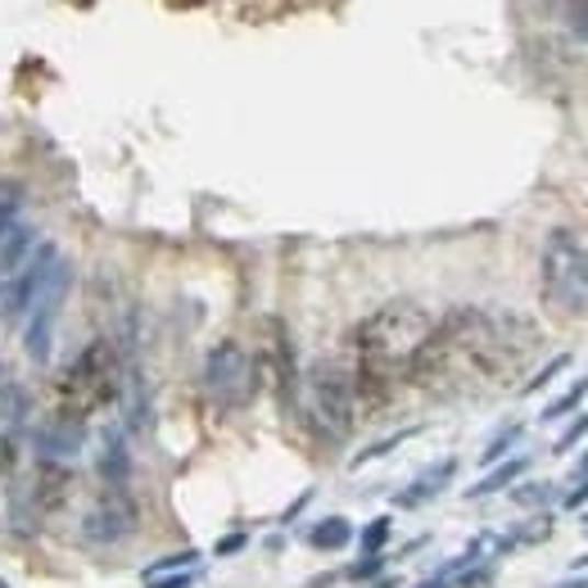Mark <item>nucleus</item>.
I'll return each mask as SVG.
<instances>
[{
  "mask_svg": "<svg viewBox=\"0 0 588 588\" xmlns=\"http://www.w3.org/2000/svg\"><path fill=\"white\" fill-rule=\"evenodd\" d=\"M430 330H434V317L417 299L381 304L376 313H366L353 326L349 353H353L358 408H385V403L394 398V389L408 381L412 358L430 340Z\"/></svg>",
  "mask_w": 588,
  "mask_h": 588,
  "instance_id": "2",
  "label": "nucleus"
},
{
  "mask_svg": "<svg viewBox=\"0 0 588 588\" xmlns=\"http://www.w3.org/2000/svg\"><path fill=\"white\" fill-rule=\"evenodd\" d=\"M55 272H59V249L55 245H36V253L19 268V276L5 290V313L10 317H27L36 308V299H42V294L55 285Z\"/></svg>",
  "mask_w": 588,
  "mask_h": 588,
  "instance_id": "8",
  "label": "nucleus"
},
{
  "mask_svg": "<svg viewBox=\"0 0 588 588\" xmlns=\"http://www.w3.org/2000/svg\"><path fill=\"white\" fill-rule=\"evenodd\" d=\"M566 19H570V27L588 42V0H566Z\"/></svg>",
  "mask_w": 588,
  "mask_h": 588,
  "instance_id": "23",
  "label": "nucleus"
},
{
  "mask_svg": "<svg viewBox=\"0 0 588 588\" xmlns=\"http://www.w3.org/2000/svg\"><path fill=\"white\" fill-rule=\"evenodd\" d=\"M204 389H208L213 403H223V408H240V403L253 398V358L245 353V344L223 340V344L208 349V358H204Z\"/></svg>",
  "mask_w": 588,
  "mask_h": 588,
  "instance_id": "6",
  "label": "nucleus"
},
{
  "mask_svg": "<svg viewBox=\"0 0 588 588\" xmlns=\"http://www.w3.org/2000/svg\"><path fill=\"white\" fill-rule=\"evenodd\" d=\"M453 471H457V462H453V457H444V462H439L434 471H426L421 480H412L408 489L398 494V507H421V502H430L439 489H444V485L453 480Z\"/></svg>",
  "mask_w": 588,
  "mask_h": 588,
  "instance_id": "13",
  "label": "nucleus"
},
{
  "mask_svg": "<svg viewBox=\"0 0 588 588\" xmlns=\"http://www.w3.org/2000/svg\"><path fill=\"white\" fill-rule=\"evenodd\" d=\"M539 349H543V330L521 313L453 308L444 321H434L430 340L412 358L408 381L434 398L480 394L517 381Z\"/></svg>",
  "mask_w": 588,
  "mask_h": 588,
  "instance_id": "1",
  "label": "nucleus"
},
{
  "mask_svg": "<svg viewBox=\"0 0 588 588\" xmlns=\"http://www.w3.org/2000/svg\"><path fill=\"white\" fill-rule=\"evenodd\" d=\"M200 562V553H195V547H186V553H172V557H159V562H150V566H145V584H155V579H163V575H177V570H191Z\"/></svg>",
  "mask_w": 588,
  "mask_h": 588,
  "instance_id": "17",
  "label": "nucleus"
},
{
  "mask_svg": "<svg viewBox=\"0 0 588 588\" xmlns=\"http://www.w3.org/2000/svg\"><path fill=\"white\" fill-rule=\"evenodd\" d=\"M236 547H245V534H231V539H223V543H217V553H236Z\"/></svg>",
  "mask_w": 588,
  "mask_h": 588,
  "instance_id": "27",
  "label": "nucleus"
},
{
  "mask_svg": "<svg viewBox=\"0 0 588 588\" xmlns=\"http://www.w3.org/2000/svg\"><path fill=\"white\" fill-rule=\"evenodd\" d=\"M123 353L109 340H91L64 372L55 376V417L87 426L95 412H104L114 398H123Z\"/></svg>",
  "mask_w": 588,
  "mask_h": 588,
  "instance_id": "3",
  "label": "nucleus"
},
{
  "mask_svg": "<svg viewBox=\"0 0 588 588\" xmlns=\"http://www.w3.org/2000/svg\"><path fill=\"white\" fill-rule=\"evenodd\" d=\"M584 434H588V417H575V426H570V430H566V434L557 439V444H553V453H557V457H562V453H570V449L579 444Z\"/></svg>",
  "mask_w": 588,
  "mask_h": 588,
  "instance_id": "22",
  "label": "nucleus"
},
{
  "mask_svg": "<svg viewBox=\"0 0 588 588\" xmlns=\"http://www.w3.org/2000/svg\"><path fill=\"white\" fill-rule=\"evenodd\" d=\"M82 444H87V426H78V421L50 417L42 430H36V457L55 462V466H72V462H78Z\"/></svg>",
  "mask_w": 588,
  "mask_h": 588,
  "instance_id": "10",
  "label": "nucleus"
},
{
  "mask_svg": "<svg viewBox=\"0 0 588 588\" xmlns=\"http://www.w3.org/2000/svg\"><path fill=\"white\" fill-rule=\"evenodd\" d=\"M304 539H308V547H317V553H340V547L353 543V525H349L344 517H326V521H317Z\"/></svg>",
  "mask_w": 588,
  "mask_h": 588,
  "instance_id": "15",
  "label": "nucleus"
},
{
  "mask_svg": "<svg viewBox=\"0 0 588 588\" xmlns=\"http://www.w3.org/2000/svg\"><path fill=\"white\" fill-rule=\"evenodd\" d=\"M136 525H140V511H136L132 494L127 489H104L82 517V543L118 547V543H127L136 534Z\"/></svg>",
  "mask_w": 588,
  "mask_h": 588,
  "instance_id": "7",
  "label": "nucleus"
},
{
  "mask_svg": "<svg viewBox=\"0 0 588 588\" xmlns=\"http://www.w3.org/2000/svg\"><path fill=\"white\" fill-rule=\"evenodd\" d=\"M562 588H588V584H562Z\"/></svg>",
  "mask_w": 588,
  "mask_h": 588,
  "instance_id": "28",
  "label": "nucleus"
},
{
  "mask_svg": "<svg viewBox=\"0 0 588 588\" xmlns=\"http://www.w3.org/2000/svg\"><path fill=\"white\" fill-rule=\"evenodd\" d=\"M584 394H588V372L562 394V398H553V403H547V408H543V421H562V417H570L575 408H579V403H584Z\"/></svg>",
  "mask_w": 588,
  "mask_h": 588,
  "instance_id": "16",
  "label": "nucleus"
},
{
  "mask_svg": "<svg viewBox=\"0 0 588 588\" xmlns=\"http://www.w3.org/2000/svg\"><path fill=\"white\" fill-rule=\"evenodd\" d=\"M389 530H394V521H389V517H376L372 525L362 530V539H358V543H362V553H366V557H376L381 547L389 543Z\"/></svg>",
  "mask_w": 588,
  "mask_h": 588,
  "instance_id": "19",
  "label": "nucleus"
},
{
  "mask_svg": "<svg viewBox=\"0 0 588 588\" xmlns=\"http://www.w3.org/2000/svg\"><path fill=\"white\" fill-rule=\"evenodd\" d=\"M10 223H14V195H5V200H0V240H5Z\"/></svg>",
  "mask_w": 588,
  "mask_h": 588,
  "instance_id": "26",
  "label": "nucleus"
},
{
  "mask_svg": "<svg viewBox=\"0 0 588 588\" xmlns=\"http://www.w3.org/2000/svg\"><path fill=\"white\" fill-rule=\"evenodd\" d=\"M64 285H68V272L59 276V285H50L36 308L27 313V326H23V344H27V358L36 366L50 362V330H55V317H59V299H64Z\"/></svg>",
  "mask_w": 588,
  "mask_h": 588,
  "instance_id": "9",
  "label": "nucleus"
},
{
  "mask_svg": "<svg viewBox=\"0 0 588 588\" xmlns=\"http://www.w3.org/2000/svg\"><path fill=\"white\" fill-rule=\"evenodd\" d=\"M566 362H570V358H553V362H547V366H539V376H530V381L521 385V394H539V389H543L547 381H553L557 372H566Z\"/></svg>",
  "mask_w": 588,
  "mask_h": 588,
  "instance_id": "21",
  "label": "nucleus"
},
{
  "mask_svg": "<svg viewBox=\"0 0 588 588\" xmlns=\"http://www.w3.org/2000/svg\"><path fill=\"white\" fill-rule=\"evenodd\" d=\"M539 294L553 317L588 313V240L570 227H553L539 259Z\"/></svg>",
  "mask_w": 588,
  "mask_h": 588,
  "instance_id": "4",
  "label": "nucleus"
},
{
  "mask_svg": "<svg viewBox=\"0 0 588 588\" xmlns=\"http://www.w3.org/2000/svg\"><path fill=\"white\" fill-rule=\"evenodd\" d=\"M381 570H385V557L376 553V557H362V562L349 570V579H358V584H362V579H372V575H381Z\"/></svg>",
  "mask_w": 588,
  "mask_h": 588,
  "instance_id": "24",
  "label": "nucleus"
},
{
  "mask_svg": "<svg viewBox=\"0 0 588 588\" xmlns=\"http://www.w3.org/2000/svg\"><path fill=\"white\" fill-rule=\"evenodd\" d=\"M123 403H127V430L145 434L155 421V408H150V385H145L140 372H127L123 376Z\"/></svg>",
  "mask_w": 588,
  "mask_h": 588,
  "instance_id": "12",
  "label": "nucleus"
},
{
  "mask_svg": "<svg viewBox=\"0 0 588 588\" xmlns=\"http://www.w3.org/2000/svg\"><path fill=\"white\" fill-rule=\"evenodd\" d=\"M417 434V426H408V430H398V434H389V439H381V444H372V449H362L358 457H353V466H366V462H376V457H385V453H394L398 444H408V439Z\"/></svg>",
  "mask_w": 588,
  "mask_h": 588,
  "instance_id": "18",
  "label": "nucleus"
},
{
  "mask_svg": "<svg viewBox=\"0 0 588 588\" xmlns=\"http://www.w3.org/2000/svg\"><path fill=\"white\" fill-rule=\"evenodd\" d=\"M308 408H313V421L330 439H344L358 426L353 366H344V362H317L313 372H308Z\"/></svg>",
  "mask_w": 588,
  "mask_h": 588,
  "instance_id": "5",
  "label": "nucleus"
},
{
  "mask_svg": "<svg viewBox=\"0 0 588 588\" xmlns=\"http://www.w3.org/2000/svg\"><path fill=\"white\" fill-rule=\"evenodd\" d=\"M530 471V457H507L502 466H494L485 480H475L471 489H466V498H489V494H502V489H511L521 480V475Z\"/></svg>",
  "mask_w": 588,
  "mask_h": 588,
  "instance_id": "14",
  "label": "nucleus"
},
{
  "mask_svg": "<svg viewBox=\"0 0 588 588\" xmlns=\"http://www.w3.org/2000/svg\"><path fill=\"white\" fill-rule=\"evenodd\" d=\"M195 584V570H177V575H163V579H155L150 588H191Z\"/></svg>",
  "mask_w": 588,
  "mask_h": 588,
  "instance_id": "25",
  "label": "nucleus"
},
{
  "mask_svg": "<svg viewBox=\"0 0 588 588\" xmlns=\"http://www.w3.org/2000/svg\"><path fill=\"white\" fill-rule=\"evenodd\" d=\"M517 439H521V426H507V430L494 439V444L480 453V466H498V462H502V453H507L511 444H517Z\"/></svg>",
  "mask_w": 588,
  "mask_h": 588,
  "instance_id": "20",
  "label": "nucleus"
},
{
  "mask_svg": "<svg viewBox=\"0 0 588 588\" xmlns=\"http://www.w3.org/2000/svg\"><path fill=\"white\" fill-rule=\"evenodd\" d=\"M95 471H100V485H104V489H127V480H132V457H127V430H123V426H109V430H104Z\"/></svg>",
  "mask_w": 588,
  "mask_h": 588,
  "instance_id": "11",
  "label": "nucleus"
}]
</instances>
